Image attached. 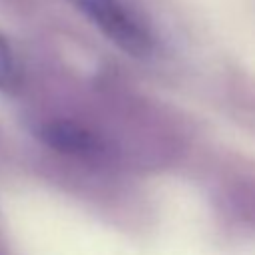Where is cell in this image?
Returning <instances> with one entry per match:
<instances>
[{
    "label": "cell",
    "mask_w": 255,
    "mask_h": 255,
    "mask_svg": "<svg viewBox=\"0 0 255 255\" xmlns=\"http://www.w3.org/2000/svg\"><path fill=\"white\" fill-rule=\"evenodd\" d=\"M112 42L133 56L151 52V36L120 0H72Z\"/></svg>",
    "instance_id": "6da1fadb"
},
{
    "label": "cell",
    "mask_w": 255,
    "mask_h": 255,
    "mask_svg": "<svg viewBox=\"0 0 255 255\" xmlns=\"http://www.w3.org/2000/svg\"><path fill=\"white\" fill-rule=\"evenodd\" d=\"M40 137L46 145L66 155L98 157L104 153V141L88 128L70 120H54L44 124L40 129Z\"/></svg>",
    "instance_id": "7a4b0ae2"
},
{
    "label": "cell",
    "mask_w": 255,
    "mask_h": 255,
    "mask_svg": "<svg viewBox=\"0 0 255 255\" xmlns=\"http://www.w3.org/2000/svg\"><path fill=\"white\" fill-rule=\"evenodd\" d=\"M22 72L18 58L4 36H0V92L14 94L20 88Z\"/></svg>",
    "instance_id": "3957f363"
}]
</instances>
